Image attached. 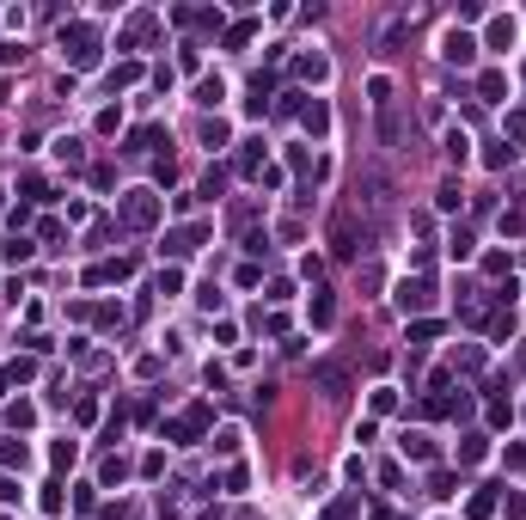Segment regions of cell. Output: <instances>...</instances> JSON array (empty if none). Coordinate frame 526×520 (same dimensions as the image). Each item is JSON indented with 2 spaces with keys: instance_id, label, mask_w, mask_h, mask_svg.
<instances>
[{
  "instance_id": "6da1fadb",
  "label": "cell",
  "mask_w": 526,
  "mask_h": 520,
  "mask_svg": "<svg viewBox=\"0 0 526 520\" xmlns=\"http://www.w3.org/2000/svg\"><path fill=\"white\" fill-rule=\"evenodd\" d=\"M122 221H129V227H153V221H159V202H153L147 190H129V196H122Z\"/></svg>"
},
{
  "instance_id": "7a4b0ae2",
  "label": "cell",
  "mask_w": 526,
  "mask_h": 520,
  "mask_svg": "<svg viewBox=\"0 0 526 520\" xmlns=\"http://www.w3.org/2000/svg\"><path fill=\"white\" fill-rule=\"evenodd\" d=\"M355 239H361V227H355V214L343 208V214L331 221V245H337V258H355V251H361Z\"/></svg>"
},
{
  "instance_id": "3957f363",
  "label": "cell",
  "mask_w": 526,
  "mask_h": 520,
  "mask_svg": "<svg viewBox=\"0 0 526 520\" xmlns=\"http://www.w3.org/2000/svg\"><path fill=\"white\" fill-rule=\"evenodd\" d=\"M312 373H318V386H325L331 398H343V392H349V367H343V361H318Z\"/></svg>"
},
{
  "instance_id": "277c9868",
  "label": "cell",
  "mask_w": 526,
  "mask_h": 520,
  "mask_svg": "<svg viewBox=\"0 0 526 520\" xmlns=\"http://www.w3.org/2000/svg\"><path fill=\"white\" fill-rule=\"evenodd\" d=\"M428 300H435V288H428V282H404V288H398V306H404V312H422Z\"/></svg>"
},
{
  "instance_id": "5b68a950",
  "label": "cell",
  "mask_w": 526,
  "mask_h": 520,
  "mask_svg": "<svg viewBox=\"0 0 526 520\" xmlns=\"http://www.w3.org/2000/svg\"><path fill=\"white\" fill-rule=\"evenodd\" d=\"M441 49H447V61H459V68H465V61L478 55V43H471L465 31H447V43H441Z\"/></svg>"
},
{
  "instance_id": "8992f818",
  "label": "cell",
  "mask_w": 526,
  "mask_h": 520,
  "mask_svg": "<svg viewBox=\"0 0 526 520\" xmlns=\"http://www.w3.org/2000/svg\"><path fill=\"white\" fill-rule=\"evenodd\" d=\"M306 129H312V135H325V129H331V110L318 105V98H312V105H306Z\"/></svg>"
},
{
  "instance_id": "52a82bcc",
  "label": "cell",
  "mask_w": 526,
  "mask_h": 520,
  "mask_svg": "<svg viewBox=\"0 0 526 520\" xmlns=\"http://www.w3.org/2000/svg\"><path fill=\"white\" fill-rule=\"evenodd\" d=\"M404 453L410 459H435V447H428V435H404Z\"/></svg>"
},
{
  "instance_id": "ba28073f",
  "label": "cell",
  "mask_w": 526,
  "mask_h": 520,
  "mask_svg": "<svg viewBox=\"0 0 526 520\" xmlns=\"http://www.w3.org/2000/svg\"><path fill=\"white\" fill-rule=\"evenodd\" d=\"M331 312H337L331 294H312V324H331Z\"/></svg>"
},
{
  "instance_id": "9c48e42d",
  "label": "cell",
  "mask_w": 526,
  "mask_h": 520,
  "mask_svg": "<svg viewBox=\"0 0 526 520\" xmlns=\"http://www.w3.org/2000/svg\"><path fill=\"white\" fill-rule=\"evenodd\" d=\"M459 459H465V465H471V459H483V435H465V447H459Z\"/></svg>"
}]
</instances>
